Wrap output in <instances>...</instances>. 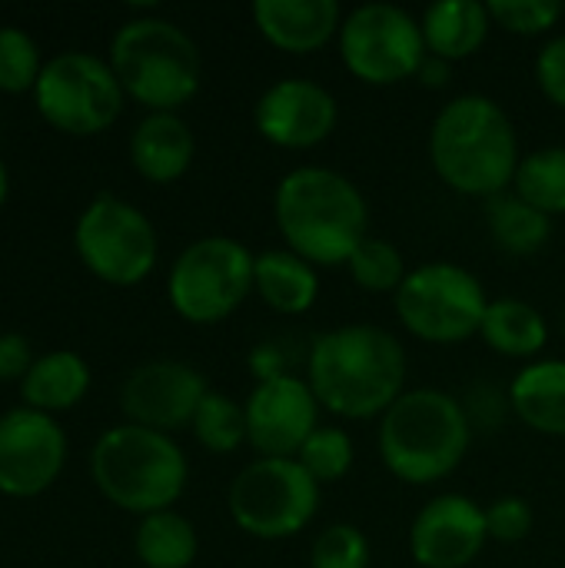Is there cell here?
I'll use <instances>...</instances> for the list:
<instances>
[{
  "instance_id": "cell-1",
  "label": "cell",
  "mask_w": 565,
  "mask_h": 568,
  "mask_svg": "<svg viewBox=\"0 0 565 568\" xmlns=\"http://www.w3.org/2000/svg\"><path fill=\"white\" fill-rule=\"evenodd\" d=\"M403 343L370 323L326 329L306 353V383L323 413L350 423L380 419L406 393Z\"/></svg>"
},
{
  "instance_id": "cell-2",
  "label": "cell",
  "mask_w": 565,
  "mask_h": 568,
  "mask_svg": "<svg viewBox=\"0 0 565 568\" xmlns=\"http://www.w3.org/2000/svg\"><path fill=\"white\" fill-rule=\"evenodd\" d=\"M426 153L433 173L460 196L493 200L513 186L523 160L516 123L486 93H460L430 123Z\"/></svg>"
},
{
  "instance_id": "cell-3",
  "label": "cell",
  "mask_w": 565,
  "mask_h": 568,
  "mask_svg": "<svg viewBox=\"0 0 565 568\" xmlns=\"http://www.w3.org/2000/svg\"><path fill=\"white\" fill-rule=\"evenodd\" d=\"M273 220L290 253L316 270L346 266L370 236L363 190L333 166H296L273 190Z\"/></svg>"
},
{
  "instance_id": "cell-4",
  "label": "cell",
  "mask_w": 565,
  "mask_h": 568,
  "mask_svg": "<svg viewBox=\"0 0 565 568\" xmlns=\"http://www.w3.org/2000/svg\"><path fill=\"white\" fill-rule=\"evenodd\" d=\"M376 423L380 459L386 473L406 486H436L450 479L473 446V426L463 403L436 386L406 389Z\"/></svg>"
},
{
  "instance_id": "cell-5",
  "label": "cell",
  "mask_w": 565,
  "mask_h": 568,
  "mask_svg": "<svg viewBox=\"0 0 565 568\" xmlns=\"http://www.w3.org/2000/svg\"><path fill=\"white\" fill-rule=\"evenodd\" d=\"M90 476L113 506L143 519L170 509L183 496L190 463L173 436L127 423L97 436L90 449Z\"/></svg>"
},
{
  "instance_id": "cell-6",
  "label": "cell",
  "mask_w": 565,
  "mask_h": 568,
  "mask_svg": "<svg viewBox=\"0 0 565 568\" xmlns=\"http://www.w3.org/2000/svg\"><path fill=\"white\" fill-rule=\"evenodd\" d=\"M110 67L137 103L153 110L183 106L196 97L203 80V57L196 40L167 17L123 20L110 37Z\"/></svg>"
},
{
  "instance_id": "cell-7",
  "label": "cell",
  "mask_w": 565,
  "mask_h": 568,
  "mask_svg": "<svg viewBox=\"0 0 565 568\" xmlns=\"http://www.w3.org/2000/svg\"><path fill=\"white\" fill-rule=\"evenodd\" d=\"M490 293L483 280L450 260L410 266L403 286L393 293L400 326L430 346H456L480 336Z\"/></svg>"
},
{
  "instance_id": "cell-8",
  "label": "cell",
  "mask_w": 565,
  "mask_h": 568,
  "mask_svg": "<svg viewBox=\"0 0 565 568\" xmlns=\"http://www.w3.org/2000/svg\"><path fill=\"white\" fill-rule=\"evenodd\" d=\"M256 253L233 236H200L180 250L167 273V300L186 323L213 326L230 320L253 296Z\"/></svg>"
},
{
  "instance_id": "cell-9",
  "label": "cell",
  "mask_w": 565,
  "mask_h": 568,
  "mask_svg": "<svg viewBox=\"0 0 565 568\" xmlns=\"http://www.w3.org/2000/svg\"><path fill=\"white\" fill-rule=\"evenodd\" d=\"M320 486L296 459H253L226 493L233 526L260 542H283L303 532L320 509Z\"/></svg>"
},
{
  "instance_id": "cell-10",
  "label": "cell",
  "mask_w": 565,
  "mask_h": 568,
  "mask_svg": "<svg viewBox=\"0 0 565 568\" xmlns=\"http://www.w3.org/2000/svg\"><path fill=\"white\" fill-rule=\"evenodd\" d=\"M336 50L350 77L366 87H396L416 80L426 60L420 17L396 3H360L343 17Z\"/></svg>"
},
{
  "instance_id": "cell-11",
  "label": "cell",
  "mask_w": 565,
  "mask_h": 568,
  "mask_svg": "<svg viewBox=\"0 0 565 568\" xmlns=\"http://www.w3.org/2000/svg\"><path fill=\"white\" fill-rule=\"evenodd\" d=\"M73 246L90 273L117 286L147 280L160 256V240L150 216L113 193H97L80 210Z\"/></svg>"
},
{
  "instance_id": "cell-12",
  "label": "cell",
  "mask_w": 565,
  "mask_h": 568,
  "mask_svg": "<svg viewBox=\"0 0 565 568\" xmlns=\"http://www.w3.org/2000/svg\"><path fill=\"white\" fill-rule=\"evenodd\" d=\"M37 110L60 130L87 136L107 130L123 106V87L110 67L87 50H60L43 60L33 83Z\"/></svg>"
},
{
  "instance_id": "cell-13",
  "label": "cell",
  "mask_w": 565,
  "mask_h": 568,
  "mask_svg": "<svg viewBox=\"0 0 565 568\" xmlns=\"http://www.w3.org/2000/svg\"><path fill=\"white\" fill-rule=\"evenodd\" d=\"M336 123L340 103L313 77H280L253 103V126L276 150H316L333 136Z\"/></svg>"
},
{
  "instance_id": "cell-14",
  "label": "cell",
  "mask_w": 565,
  "mask_h": 568,
  "mask_svg": "<svg viewBox=\"0 0 565 568\" xmlns=\"http://www.w3.org/2000/svg\"><path fill=\"white\" fill-rule=\"evenodd\" d=\"M246 446L260 459H296L303 443L323 426L320 403L306 379L296 373L256 383L243 399Z\"/></svg>"
},
{
  "instance_id": "cell-15",
  "label": "cell",
  "mask_w": 565,
  "mask_h": 568,
  "mask_svg": "<svg viewBox=\"0 0 565 568\" xmlns=\"http://www.w3.org/2000/svg\"><path fill=\"white\" fill-rule=\"evenodd\" d=\"M210 393L203 373L183 359H150L130 369L120 386V409L133 426L173 436L186 429Z\"/></svg>"
},
{
  "instance_id": "cell-16",
  "label": "cell",
  "mask_w": 565,
  "mask_h": 568,
  "mask_svg": "<svg viewBox=\"0 0 565 568\" xmlns=\"http://www.w3.org/2000/svg\"><path fill=\"white\" fill-rule=\"evenodd\" d=\"M486 506L466 493L433 496L410 523V556L420 568H470L486 549Z\"/></svg>"
},
{
  "instance_id": "cell-17",
  "label": "cell",
  "mask_w": 565,
  "mask_h": 568,
  "mask_svg": "<svg viewBox=\"0 0 565 568\" xmlns=\"http://www.w3.org/2000/svg\"><path fill=\"white\" fill-rule=\"evenodd\" d=\"M67 456V433L50 413L13 406L0 416V493L37 496L43 493Z\"/></svg>"
},
{
  "instance_id": "cell-18",
  "label": "cell",
  "mask_w": 565,
  "mask_h": 568,
  "mask_svg": "<svg viewBox=\"0 0 565 568\" xmlns=\"http://www.w3.org/2000/svg\"><path fill=\"white\" fill-rule=\"evenodd\" d=\"M343 7L336 0H256V33L283 53L306 57L340 37Z\"/></svg>"
},
{
  "instance_id": "cell-19",
  "label": "cell",
  "mask_w": 565,
  "mask_h": 568,
  "mask_svg": "<svg viewBox=\"0 0 565 568\" xmlns=\"http://www.w3.org/2000/svg\"><path fill=\"white\" fill-rule=\"evenodd\" d=\"M196 153V140L190 123L180 113L153 110L130 133V160L137 173L150 183L180 180Z\"/></svg>"
},
{
  "instance_id": "cell-20",
  "label": "cell",
  "mask_w": 565,
  "mask_h": 568,
  "mask_svg": "<svg viewBox=\"0 0 565 568\" xmlns=\"http://www.w3.org/2000/svg\"><path fill=\"white\" fill-rule=\"evenodd\" d=\"M513 416L539 433L565 439V359H533L509 383Z\"/></svg>"
},
{
  "instance_id": "cell-21",
  "label": "cell",
  "mask_w": 565,
  "mask_h": 568,
  "mask_svg": "<svg viewBox=\"0 0 565 568\" xmlns=\"http://www.w3.org/2000/svg\"><path fill=\"white\" fill-rule=\"evenodd\" d=\"M420 27H423L426 53L446 63H460L480 53V47L490 40L493 17L490 7L480 0H440L423 10Z\"/></svg>"
},
{
  "instance_id": "cell-22",
  "label": "cell",
  "mask_w": 565,
  "mask_h": 568,
  "mask_svg": "<svg viewBox=\"0 0 565 568\" xmlns=\"http://www.w3.org/2000/svg\"><path fill=\"white\" fill-rule=\"evenodd\" d=\"M253 293L266 310L280 316H303L320 300V270L286 246L256 253Z\"/></svg>"
},
{
  "instance_id": "cell-23",
  "label": "cell",
  "mask_w": 565,
  "mask_h": 568,
  "mask_svg": "<svg viewBox=\"0 0 565 568\" xmlns=\"http://www.w3.org/2000/svg\"><path fill=\"white\" fill-rule=\"evenodd\" d=\"M480 336L496 356L519 359L526 366L533 359H543V349L549 346V320L526 300L500 296L490 300Z\"/></svg>"
},
{
  "instance_id": "cell-24",
  "label": "cell",
  "mask_w": 565,
  "mask_h": 568,
  "mask_svg": "<svg viewBox=\"0 0 565 568\" xmlns=\"http://www.w3.org/2000/svg\"><path fill=\"white\" fill-rule=\"evenodd\" d=\"M90 389V366L73 349H50L33 359L27 376L20 379V393L27 406L40 413L70 409Z\"/></svg>"
},
{
  "instance_id": "cell-25",
  "label": "cell",
  "mask_w": 565,
  "mask_h": 568,
  "mask_svg": "<svg viewBox=\"0 0 565 568\" xmlns=\"http://www.w3.org/2000/svg\"><path fill=\"white\" fill-rule=\"evenodd\" d=\"M486 230L509 256H536L553 240V216L539 213L513 190L486 200Z\"/></svg>"
},
{
  "instance_id": "cell-26",
  "label": "cell",
  "mask_w": 565,
  "mask_h": 568,
  "mask_svg": "<svg viewBox=\"0 0 565 568\" xmlns=\"http://www.w3.org/2000/svg\"><path fill=\"white\" fill-rule=\"evenodd\" d=\"M133 552L147 568H190L196 562L200 539L186 516H180L176 509H163L137 523Z\"/></svg>"
},
{
  "instance_id": "cell-27",
  "label": "cell",
  "mask_w": 565,
  "mask_h": 568,
  "mask_svg": "<svg viewBox=\"0 0 565 568\" xmlns=\"http://www.w3.org/2000/svg\"><path fill=\"white\" fill-rule=\"evenodd\" d=\"M509 190L546 216H565V146L523 153Z\"/></svg>"
},
{
  "instance_id": "cell-28",
  "label": "cell",
  "mask_w": 565,
  "mask_h": 568,
  "mask_svg": "<svg viewBox=\"0 0 565 568\" xmlns=\"http://www.w3.org/2000/svg\"><path fill=\"white\" fill-rule=\"evenodd\" d=\"M196 443L213 456H233L246 443V413L230 393L210 389L190 423Z\"/></svg>"
},
{
  "instance_id": "cell-29",
  "label": "cell",
  "mask_w": 565,
  "mask_h": 568,
  "mask_svg": "<svg viewBox=\"0 0 565 568\" xmlns=\"http://www.w3.org/2000/svg\"><path fill=\"white\" fill-rule=\"evenodd\" d=\"M346 270H350V280L370 296H393L403 286L406 273H410L403 250L393 240H383V236H373V233L350 256Z\"/></svg>"
},
{
  "instance_id": "cell-30",
  "label": "cell",
  "mask_w": 565,
  "mask_h": 568,
  "mask_svg": "<svg viewBox=\"0 0 565 568\" xmlns=\"http://www.w3.org/2000/svg\"><path fill=\"white\" fill-rule=\"evenodd\" d=\"M296 463L313 476V483L333 486L340 479H346V473L356 463V443L343 426H320L300 449Z\"/></svg>"
},
{
  "instance_id": "cell-31",
  "label": "cell",
  "mask_w": 565,
  "mask_h": 568,
  "mask_svg": "<svg viewBox=\"0 0 565 568\" xmlns=\"http://www.w3.org/2000/svg\"><path fill=\"white\" fill-rule=\"evenodd\" d=\"M373 546L353 523H330L310 546V568H370Z\"/></svg>"
},
{
  "instance_id": "cell-32",
  "label": "cell",
  "mask_w": 565,
  "mask_h": 568,
  "mask_svg": "<svg viewBox=\"0 0 565 568\" xmlns=\"http://www.w3.org/2000/svg\"><path fill=\"white\" fill-rule=\"evenodd\" d=\"M493 27H503L516 37H546L563 20L565 7L559 0H493L486 3Z\"/></svg>"
},
{
  "instance_id": "cell-33",
  "label": "cell",
  "mask_w": 565,
  "mask_h": 568,
  "mask_svg": "<svg viewBox=\"0 0 565 568\" xmlns=\"http://www.w3.org/2000/svg\"><path fill=\"white\" fill-rule=\"evenodd\" d=\"M43 70L33 37L20 27H0V90H33Z\"/></svg>"
},
{
  "instance_id": "cell-34",
  "label": "cell",
  "mask_w": 565,
  "mask_h": 568,
  "mask_svg": "<svg viewBox=\"0 0 565 568\" xmlns=\"http://www.w3.org/2000/svg\"><path fill=\"white\" fill-rule=\"evenodd\" d=\"M536 526V513L529 506V499L523 496H500L486 506V529H490V542L500 546H519L529 539Z\"/></svg>"
},
{
  "instance_id": "cell-35",
  "label": "cell",
  "mask_w": 565,
  "mask_h": 568,
  "mask_svg": "<svg viewBox=\"0 0 565 568\" xmlns=\"http://www.w3.org/2000/svg\"><path fill=\"white\" fill-rule=\"evenodd\" d=\"M460 403H463V409H466V416H470L473 433H476V429L496 433L500 423L506 419V413H513L509 393L500 389V386H493V383H473Z\"/></svg>"
},
{
  "instance_id": "cell-36",
  "label": "cell",
  "mask_w": 565,
  "mask_h": 568,
  "mask_svg": "<svg viewBox=\"0 0 565 568\" xmlns=\"http://www.w3.org/2000/svg\"><path fill=\"white\" fill-rule=\"evenodd\" d=\"M533 77H536V87L543 90V97L565 110V33L549 37L539 53H536V63H533Z\"/></svg>"
},
{
  "instance_id": "cell-37",
  "label": "cell",
  "mask_w": 565,
  "mask_h": 568,
  "mask_svg": "<svg viewBox=\"0 0 565 568\" xmlns=\"http://www.w3.org/2000/svg\"><path fill=\"white\" fill-rule=\"evenodd\" d=\"M30 366V339L23 333H0V379H23Z\"/></svg>"
},
{
  "instance_id": "cell-38",
  "label": "cell",
  "mask_w": 565,
  "mask_h": 568,
  "mask_svg": "<svg viewBox=\"0 0 565 568\" xmlns=\"http://www.w3.org/2000/svg\"><path fill=\"white\" fill-rule=\"evenodd\" d=\"M246 366H250V373H253L256 383L290 376V359L280 349V343H260V346H253L250 356H246Z\"/></svg>"
},
{
  "instance_id": "cell-39",
  "label": "cell",
  "mask_w": 565,
  "mask_h": 568,
  "mask_svg": "<svg viewBox=\"0 0 565 568\" xmlns=\"http://www.w3.org/2000/svg\"><path fill=\"white\" fill-rule=\"evenodd\" d=\"M450 77H453V63H446V60H440V57H433V53H426V60H423V67H420V73H416V80H420L423 87H430V90L446 87Z\"/></svg>"
},
{
  "instance_id": "cell-40",
  "label": "cell",
  "mask_w": 565,
  "mask_h": 568,
  "mask_svg": "<svg viewBox=\"0 0 565 568\" xmlns=\"http://www.w3.org/2000/svg\"><path fill=\"white\" fill-rule=\"evenodd\" d=\"M3 200H7V166L0 160V206H3Z\"/></svg>"
},
{
  "instance_id": "cell-41",
  "label": "cell",
  "mask_w": 565,
  "mask_h": 568,
  "mask_svg": "<svg viewBox=\"0 0 565 568\" xmlns=\"http://www.w3.org/2000/svg\"><path fill=\"white\" fill-rule=\"evenodd\" d=\"M559 329H563V336H565V303H563V310H559Z\"/></svg>"
}]
</instances>
